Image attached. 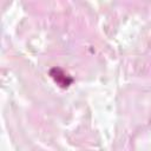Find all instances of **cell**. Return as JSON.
Returning <instances> with one entry per match:
<instances>
[{
    "instance_id": "obj_1",
    "label": "cell",
    "mask_w": 151,
    "mask_h": 151,
    "mask_svg": "<svg viewBox=\"0 0 151 151\" xmlns=\"http://www.w3.org/2000/svg\"><path fill=\"white\" fill-rule=\"evenodd\" d=\"M50 76L52 77V79L60 86V87H68L71 84H72V81H73V79L68 76V74H66L61 68H59V67H53L51 71H50Z\"/></svg>"
}]
</instances>
